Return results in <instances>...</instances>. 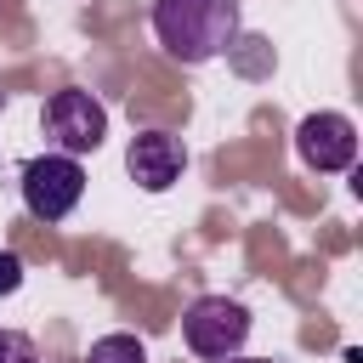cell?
Returning a JSON list of instances; mask_svg holds the SVG:
<instances>
[{
  "mask_svg": "<svg viewBox=\"0 0 363 363\" xmlns=\"http://www.w3.org/2000/svg\"><path fill=\"white\" fill-rule=\"evenodd\" d=\"M153 40L187 68L216 62L238 40V0H153Z\"/></svg>",
  "mask_w": 363,
  "mask_h": 363,
  "instance_id": "1",
  "label": "cell"
},
{
  "mask_svg": "<svg viewBox=\"0 0 363 363\" xmlns=\"http://www.w3.org/2000/svg\"><path fill=\"white\" fill-rule=\"evenodd\" d=\"M40 130H45V142L57 147V153H96L102 147V136H108V108L91 96V91H79V85H68V91H51L45 96V108H40Z\"/></svg>",
  "mask_w": 363,
  "mask_h": 363,
  "instance_id": "2",
  "label": "cell"
},
{
  "mask_svg": "<svg viewBox=\"0 0 363 363\" xmlns=\"http://www.w3.org/2000/svg\"><path fill=\"white\" fill-rule=\"evenodd\" d=\"M23 210L34 221H62L74 216V204L85 199V164L74 153H40L23 164Z\"/></svg>",
  "mask_w": 363,
  "mask_h": 363,
  "instance_id": "3",
  "label": "cell"
},
{
  "mask_svg": "<svg viewBox=\"0 0 363 363\" xmlns=\"http://www.w3.org/2000/svg\"><path fill=\"white\" fill-rule=\"evenodd\" d=\"M182 340H187L193 357L221 363V357H233V352L250 340V312H244L238 301H227V295H199V301L182 312Z\"/></svg>",
  "mask_w": 363,
  "mask_h": 363,
  "instance_id": "4",
  "label": "cell"
},
{
  "mask_svg": "<svg viewBox=\"0 0 363 363\" xmlns=\"http://www.w3.org/2000/svg\"><path fill=\"white\" fill-rule=\"evenodd\" d=\"M295 153L306 170L318 176H335V170H352L357 159V125L346 113H306L295 125Z\"/></svg>",
  "mask_w": 363,
  "mask_h": 363,
  "instance_id": "5",
  "label": "cell"
},
{
  "mask_svg": "<svg viewBox=\"0 0 363 363\" xmlns=\"http://www.w3.org/2000/svg\"><path fill=\"white\" fill-rule=\"evenodd\" d=\"M182 164H187V147L170 130H136L125 147V170L142 193H164L170 182H182Z\"/></svg>",
  "mask_w": 363,
  "mask_h": 363,
  "instance_id": "6",
  "label": "cell"
},
{
  "mask_svg": "<svg viewBox=\"0 0 363 363\" xmlns=\"http://www.w3.org/2000/svg\"><path fill=\"white\" fill-rule=\"evenodd\" d=\"M85 363H147V346L136 335H102V340H91Z\"/></svg>",
  "mask_w": 363,
  "mask_h": 363,
  "instance_id": "7",
  "label": "cell"
},
{
  "mask_svg": "<svg viewBox=\"0 0 363 363\" xmlns=\"http://www.w3.org/2000/svg\"><path fill=\"white\" fill-rule=\"evenodd\" d=\"M0 363H40V346L23 329H0Z\"/></svg>",
  "mask_w": 363,
  "mask_h": 363,
  "instance_id": "8",
  "label": "cell"
},
{
  "mask_svg": "<svg viewBox=\"0 0 363 363\" xmlns=\"http://www.w3.org/2000/svg\"><path fill=\"white\" fill-rule=\"evenodd\" d=\"M17 289H23V255L0 250V295H17Z\"/></svg>",
  "mask_w": 363,
  "mask_h": 363,
  "instance_id": "9",
  "label": "cell"
},
{
  "mask_svg": "<svg viewBox=\"0 0 363 363\" xmlns=\"http://www.w3.org/2000/svg\"><path fill=\"white\" fill-rule=\"evenodd\" d=\"M221 363H272V357H238V352H233V357H221Z\"/></svg>",
  "mask_w": 363,
  "mask_h": 363,
  "instance_id": "10",
  "label": "cell"
}]
</instances>
